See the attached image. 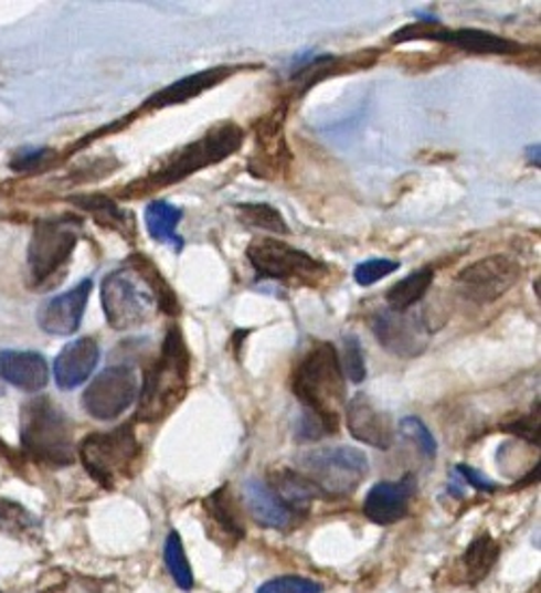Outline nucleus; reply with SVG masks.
Returning <instances> with one entry per match:
<instances>
[{
  "label": "nucleus",
  "instance_id": "obj_1",
  "mask_svg": "<svg viewBox=\"0 0 541 593\" xmlns=\"http://www.w3.org/2000/svg\"><path fill=\"white\" fill-rule=\"evenodd\" d=\"M243 140H245V131L236 123L220 120L209 131H204L202 138L170 153L145 177L131 181L120 192V198L138 200V198L151 197L155 192L166 190L170 186H177L195 172L232 158L243 147Z\"/></svg>",
  "mask_w": 541,
  "mask_h": 593
},
{
  "label": "nucleus",
  "instance_id": "obj_2",
  "mask_svg": "<svg viewBox=\"0 0 541 593\" xmlns=\"http://www.w3.org/2000/svg\"><path fill=\"white\" fill-rule=\"evenodd\" d=\"M190 374L192 353L181 327L174 322L166 331L161 351L145 374L136 420L142 424L166 420L190 392Z\"/></svg>",
  "mask_w": 541,
  "mask_h": 593
},
{
  "label": "nucleus",
  "instance_id": "obj_3",
  "mask_svg": "<svg viewBox=\"0 0 541 593\" xmlns=\"http://www.w3.org/2000/svg\"><path fill=\"white\" fill-rule=\"evenodd\" d=\"M293 394L304 409L340 420V409L347 406V379L331 342H316L299 361L293 374Z\"/></svg>",
  "mask_w": 541,
  "mask_h": 593
},
{
  "label": "nucleus",
  "instance_id": "obj_4",
  "mask_svg": "<svg viewBox=\"0 0 541 593\" xmlns=\"http://www.w3.org/2000/svg\"><path fill=\"white\" fill-rule=\"evenodd\" d=\"M20 441L38 463L50 467L74 463V424L47 395H39L22 406Z\"/></svg>",
  "mask_w": 541,
  "mask_h": 593
},
{
  "label": "nucleus",
  "instance_id": "obj_5",
  "mask_svg": "<svg viewBox=\"0 0 541 593\" xmlns=\"http://www.w3.org/2000/svg\"><path fill=\"white\" fill-rule=\"evenodd\" d=\"M368 472V456L350 445L316 447L297 458V474L304 475L322 497L352 495Z\"/></svg>",
  "mask_w": 541,
  "mask_h": 593
},
{
  "label": "nucleus",
  "instance_id": "obj_6",
  "mask_svg": "<svg viewBox=\"0 0 541 593\" xmlns=\"http://www.w3.org/2000/svg\"><path fill=\"white\" fill-rule=\"evenodd\" d=\"M102 306L110 327L116 331H129L149 325L157 315V297L149 279L138 269L125 263L102 282Z\"/></svg>",
  "mask_w": 541,
  "mask_h": 593
},
{
  "label": "nucleus",
  "instance_id": "obj_7",
  "mask_svg": "<svg viewBox=\"0 0 541 593\" xmlns=\"http://www.w3.org/2000/svg\"><path fill=\"white\" fill-rule=\"evenodd\" d=\"M77 452L84 469L104 488H115L116 481L131 477L142 458V445L131 424L86 436Z\"/></svg>",
  "mask_w": 541,
  "mask_h": 593
},
{
  "label": "nucleus",
  "instance_id": "obj_8",
  "mask_svg": "<svg viewBox=\"0 0 541 593\" xmlns=\"http://www.w3.org/2000/svg\"><path fill=\"white\" fill-rule=\"evenodd\" d=\"M247 261L256 276L288 284L314 286L329 274L325 263L279 239H254L247 247Z\"/></svg>",
  "mask_w": 541,
  "mask_h": 593
},
{
  "label": "nucleus",
  "instance_id": "obj_9",
  "mask_svg": "<svg viewBox=\"0 0 541 593\" xmlns=\"http://www.w3.org/2000/svg\"><path fill=\"white\" fill-rule=\"evenodd\" d=\"M79 231L82 222L77 218H54L39 222L29 245V274L33 286L39 288L52 282L56 274L65 269L76 250Z\"/></svg>",
  "mask_w": 541,
  "mask_h": 593
},
{
  "label": "nucleus",
  "instance_id": "obj_10",
  "mask_svg": "<svg viewBox=\"0 0 541 593\" xmlns=\"http://www.w3.org/2000/svg\"><path fill=\"white\" fill-rule=\"evenodd\" d=\"M286 115L288 99L254 125V149L247 159V172L261 181H277L290 168L293 153L286 142Z\"/></svg>",
  "mask_w": 541,
  "mask_h": 593
},
{
  "label": "nucleus",
  "instance_id": "obj_11",
  "mask_svg": "<svg viewBox=\"0 0 541 593\" xmlns=\"http://www.w3.org/2000/svg\"><path fill=\"white\" fill-rule=\"evenodd\" d=\"M522 276V265L507 254L486 256L464 267L456 277L458 290L477 306H488L509 293Z\"/></svg>",
  "mask_w": 541,
  "mask_h": 593
},
{
  "label": "nucleus",
  "instance_id": "obj_12",
  "mask_svg": "<svg viewBox=\"0 0 541 593\" xmlns=\"http://www.w3.org/2000/svg\"><path fill=\"white\" fill-rule=\"evenodd\" d=\"M427 40L456 45L458 50L468 54H518L522 50L520 43L507 40L501 35H495L490 31L481 29H445L438 22H417L411 27H402L391 35V43H404V41Z\"/></svg>",
  "mask_w": 541,
  "mask_h": 593
},
{
  "label": "nucleus",
  "instance_id": "obj_13",
  "mask_svg": "<svg viewBox=\"0 0 541 593\" xmlns=\"http://www.w3.org/2000/svg\"><path fill=\"white\" fill-rule=\"evenodd\" d=\"M138 395V374L129 363H118L97 374L86 392L82 404L95 420L110 422L123 415Z\"/></svg>",
  "mask_w": 541,
  "mask_h": 593
},
{
  "label": "nucleus",
  "instance_id": "obj_14",
  "mask_svg": "<svg viewBox=\"0 0 541 593\" xmlns=\"http://www.w3.org/2000/svg\"><path fill=\"white\" fill-rule=\"evenodd\" d=\"M372 331L385 351L402 359L422 356L429 336V327L425 325L424 317L411 313H393L389 308L372 318Z\"/></svg>",
  "mask_w": 541,
  "mask_h": 593
},
{
  "label": "nucleus",
  "instance_id": "obj_15",
  "mask_svg": "<svg viewBox=\"0 0 541 593\" xmlns=\"http://www.w3.org/2000/svg\"><path fill=\"white\" fill-rule=\"evenodd\" d=\"M241 70H243V65H218V67H211V70H204V72L192 74V76L177 80V82H172V84L163 86L161 91L153 93L140 106V113H157V110H163V108L188 104L195 97H200L202 93H206L209 88H215L222 82L232 78Z\"/></svg>",
  "mask_w": 541,
  "mask_h": 593
},
{
  "label": "nucleus",
  "instance_id": "obj_16",
  "mask_svg": "<svg viewBox=\"0 0 541 593\" xmlns=\"http://www.w3.org/2000/svg\"><path fill=\"white\" fill-rule=\"evenodd\" d=\"M348 433L361 443H368L376 449H389L395 441V426L391 415L374 406V402L359 392L347 402Z\"/></svg>",
  "mask_w": 541,
  "mask_h": 593
},
{
  "label": "nucleus",
  "instance_id": "obj_17",
  "mask_svg": "<svg viewBox=\"0 0 541 593\" xmlns=\"http://www.w3.org/2000/svg\"><path fill=\"white\" fill-rule=\"evenodd\" d=\"M415 488L417 481L413 475H406L400 481H379L370 488L363 501V515L381 527L400 522L409 515Z\"/></svg>",
  "mask_w": 541,
  "mask_h": 593
},
{
  "label": "nucleus",
  "instance_id": "obj_18",
  "mask_svg": "<svg viewBox=\"0 0 541 593\" xmlns=\"http://www.w3.org/2000/svg\"><path fill=\"white\" fill-rule=\"evenodd\" d=\"M379 56H381L379 50H363L350 56H333V54L314 56L311 61L297 67V72L293 74V84L299 86L297 95H306L311 86H316L318 82L329 76H342V74L370 70L379 61Z\"/></svg>",
  "mask_w": 541,
  "mask_h": 593
},
{
  "label": "nucleus",
  "instance_id": "obj_19",
  "mask_svg": "<svg viewBox=\"0 0 541 593\" xmlns=\"http://www.w3.org/2000/svg\"><path fill=\"white\" fill-rule=\"evenodd\" d=\"M93 279H82L76 288L54 297L39 313V327L52 336H74L84 317Z\"/></svg>",
  "mask_w": 541,
  "mask_h": 593
},
{
  "label": "nucleus",
  "instance_id": "obj_20",
  "mask_svg": "<svg viewBox=\"0 0 541 593\" xmlns=\"http://www.w3.org/2000/svg\"><path fill=\"white\" fill-rule=\"evenodd\" d=\"M99 363V345L93 338H77L70 342L54 361L56 385L67 392L86 383Z\"/></svg>",
  "mask_w": 541,
  "mask_h": 593
},
{
  "label": "nucleus",
  "instance_id": "obj_21",
  "mask_svg": "<svg viewBox=\"0 0 541 593\" xmlns=\"http://www.w3.org/2000/svg\"><path fill=\"white\" fill-rule=\"evenodd\" d=\"M243 504L250 516L269 529H286L295 522L297 516L293 515L267 486V481L250 477L243 484Z\"/></svg>",
  "mask_w": 541,
  "mask_h": 593
},
{
  "label": "nucleus",
  "instance_id": "obj_22",
  "mask_svg": "<svg viewBox=\"0 0 541 593\" xmlns=\"http://www.w3.org/2000/svg\"><path fill=\"white\" fill-rule=\"evenodd\" d=\"M0 377L22 392H41L47 385V363L39 353H0Z\"/></svg>",
  "mask_w": 541,
  "mask_h": 593
},
{
  "label": "nucleus",
  "instance_id": "obj_23",
  "mask_svg": "<svg viewBox=\"0 0 541 593\" xmlns=\"http://www.w3.org/2000/svg\"><path fill=\"white\" fill-rule=\"evenodd\" d=\"M204 512L213 522L215 536H220L222 540L236 544L245 538V522L236 506V499L232 497L231 486H222L215 493H211L204 499Z\"/></svg>",
  "mask_w": 541,
  "mask_h": 593
},
{
  "label": "nucleus",
  "instance_id": "obj_24",
  "mask_svg": "<svg viewBox=\"0 0 541 593\" xmlns=\"http://www.w3.org/2000/svg\"><path fill=\"white\" fill-rule=\"evenodd\" d=\"M72 202L77 209L86 211L95 224H99L106 231H115L123 237L134 239L136 235V220L129 211L118 207L113 198L104 194H82V197H72Z\"/></svg>",
  "mask_w": 541,
  "mask_h": 593
},
{
  "label": "nucleus",
  "instance_id": "obj_25",
  "mask_svg": "<svg viewBox=\"0 0 541 593\" xmlns=\"http://www.w3.org/2000/svg\"><path fill=\"white\" fill-rule=\"evenodd\" d=\"M275 497L293 512L295 516L308 515L311 508V501L322 497L308 479L295 469H277L270 472L269 481H267Z\"/></svg>",
  "mask_w": 541,
  "mask_h": 593
},
{
  "label": "nucleus",
  "instance_id": "obj_26",
  "mask_svg": "<svg viewBox=\"0 0 541 593\" xmlns=\"http://www.w3.org/2000/svg\"><path fill=\"white\" fill-rule=\"evenodd\" d=\"M181 218H183V209L166 200H155L145 211V224H147L149 235L159 243H170L177 252L183 250V239L177 233Z\"/></svg>",
  "mask_w": 541,
  "mask_h": 593
},
{
  "label": "nucleus",
  "instance_id": "obj_27",
  "mask_svg": "<svg viewBox=\"0 0 541 593\" xmlns=\"http://www.w3.org/2000/svg\"><path fill=\"white\" fill-rule=\"evenodd\" d=\"M127 265H131L134 269H138L142 276L149 279L155 297H157L159 313H163L168 317H179L181 315V301H179L174 288L170 286V282L166 277L161 276V272L157 269V265H155L149 256L136 252V254H131L127 258Z\"/></svg>",
  "mask_w": 541,
  "mask_h": 593
},
{
  "label": "nucleus",
  "instance_id": "obj_28",
  "mask_svg": "<svg viewBox=\"0 0 541 593\" xmlns=\"http://www.w3.org/2000/svg\"><path fill=\"white\" fill-rule=\"evenodd\" d=\"M432 282H434V269H429V267L400 279L397 284H393L386 290L385 299L389 310L409 313L417 301L424 299Z\"/></svg>",
  "mask_w": 541,
  "mask_h": 593
},
{
  "label": "nucleus",
  "instance_id": "obj_29",
  "mask_svg": "<svg viewBox=\"0 0 541 593\" xmlns=\"http://www.w3.org/2000/svg\"><path fill=\"white\" fill-rule=\"evenodd\" d=\"M499 553H501L499 544L488 533L475 538L470 542V547L466 549V553L463 554L464 581L475 585L481 579H486L490 574V570L495 568Z\"/></svg>",
  "mask_w": 541,
  "mask_h": 593
},
{
  "label": "nucleus",
  "instance_id": "obj_30",
  "mask_svg": "<svg viewBox=\"0 0 541 593\" xmlns=\"http://www.w3.org/2000/svg\"><path fill=\"white\" fill-rule=\"evenodd\" d=\"M234 211H236L238 220L245 226H252V229H258V231H265V233H273V235H288L290 233L284 215L267 202L236 204Z\"/></svg>",
  "mask_w": 541,
  "mask_h": 593
},
{
  "label": "nucleus",
  "instance_id": "obj_31",
  "mask_svg": "<svg viewBox=\"0 0 541 593\" xmlns=\"http://www.w3.org/2000/svg\"><path fill=\"white\" fill-rule=\"evenodd\" d=\"M163 554H166V565H168L174 583L183 592H190L193 587L192 565L188 561V554H185V549H183V542H181V536L179 533H170L168 536Z\"/></svg>",
  "mask_w": 541,
  "mask_h": 593
},
{
  "label": "nucleus",
  "instance_id": "obj_32",
  "mask_svg": "<svg viewBox=\"0 0 541 593\" xmlns=\"http://www.w3.org/2000/svg\"><path fill=\"white\" fill-rule=\"evenodd\" d=\"M344 345V351L340 356V366H342V372H344V379L350 383H363L365 377H368V368H365V353H363V347L359 342L357 336H347L342 340Z\"/></svg>",
  "mask_w": 541,
  "mask_h": 593
},
{
  "label": "nucleus",
  "instance_id": "obj_33",
  "mask_svg": "<svg viewBox=\"0 0 541 593\" xmlns=\"http://www.w3.org/2000/svg\"><path fill=\"white\" fill-rule=\"evenodd\" d=\"M338 428H340L338 417H325V415H318L314 411L304 409L295 435L299 441H318V438H325V436L336 435Z\"/></svg>",
  "mask_w": 541,
  "mask_h": 593
},
{
  "label": "nucleus",
  "instance_id": "obj_34",
  "mask_svg": "<svg viewBox=\"0 0 541 593\" xmlns=\"http://www.w3.org/2000/svg\"><path fill=\"white\" fill-rule=\"evenodd\" d=\"M397 431L404 438H409L424 454L425 458L436 456V441H434V436L427 431V426L420 417H404L400 422Z\"/></svg>",
  "mask_w": 541,
  "mask_h": 593
},
{
  "label": "nucleus",
  "instance_id": "obj_35",
  "mask_svg": "<svg viewBox=\"0 0 541 593\" xmlns=\"http://www.w3.org/2000/svg\"><path fill=\"white\" fill-rule=\"evenodd\" d=\"M35 525V518L29 515L22 506L0 499V529L7 533H26Z\"/></svg>",
  "mask_w": 541,
  "mask_h": 593
},
{
  "label": "nucleus",
  "instance_id": "obj_36",
  "mask_svg": "<svg viewBox=\"0 0 541 593\" xmlns=\"http://www.w3.org/2000/svg\"><path fill=\"white\" fill-rule=\"evenodd\" d=\"M400 269L397 261H386V258H374V261H365L361 265L354 267V282L359 286H372L376 282H381L383 277L391 276L393 272Z\"/></svg>",
  "mask_w": 541,
  "mask_h": 593
},
{
  "label": "nucleus",
  "instance_id": "obj_37",
  "mask_svg": "<svg viewBox=\"0 0 541 593\" xmlns=\"http://www.w3.org/2000/svg\"><path fill=\"white\" fill-rule=\"evenodd\" d=\"M59 161L56 151L52 149H38V151H24L11 161V168L18 172H41L52 168Z\"/></svg>",
  "mask_w": 541,
  "mask_h": 593
},
{
  "label": "nucleus",
  "instance_id": "obj_38",
  "mask_svg": "<svg viewBox=\"0 0 541 593\" xmlns=\"http://www.w3.org/2000/svg\"><path fill=\"white\" fill-rule=\"evenodd\" d=\"M322 587L304 576H279L261 585L256 593H320Z\"/></svg>",
  "mask_w": 541,
  "mask_h": 593
},
{
  "label": "nucleus",
  "instance_id": "obj_39",
  "mask_svg": "<svg viewBox=\"0 0 541 593\" xmlns=\"http://www.w3.org/2000/svg\"><path fill=\"white\" fill-rule=\"evenodd\" d=\"M505 431L511 435L520 436L533 445H540V409L533 411L529 417H520L518 422L507 424Z\"/></svg>",
  "mask_w": 541,
  "mask_h": 593
},
{
  "label": "nucleus",
  "instance_id": "obj_40",
  "mask_svg": "<svg viewBox=\"0 0 541 593\" xmlns=\"http://www.w3.org/2000/svg\"><path fill=\"white\" fill-rule=\"evenodd\" d=\"M456 474L463 475L464 481L470 484V486L477 488V490H486V493H495V490H497V484H495V481H490L486 475L479 474V472L473 469V467H464V465H460V467H456Z\"/></svg>",
  "mask_w": 541,
  "mask_h": 593
},
{
  "label": "nucleus",
  "instance_id": "obj_41",
  "mask_svg": "<svg viewBox=\"0 0 541 593\" xmlns=\"http://www.w3.org/2000/svg\"><path fill=\"white\" fill-rule=\"evenodd\" d=\"M529 153H531V163L540 168V145H538V147H531Z\"/></svg>",
  "mask_w": 541,
  "mask_h": 593
}]
</instances>
